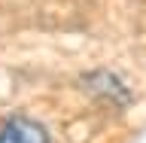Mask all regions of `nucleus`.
Listing matches in <instances>:
<instances>
[{"mask_svg": "<svg viewBox=\"0 0 146 143\" xmlns=\"http://www.w3.org/2000/svg\"><path fill=\"white\" fill-rule=\"evenodd\" d=\"M0 143H49V131L34 119L15 116L0 128Z\"/></svg>", "mask_w": 146, "mask_h": 143, "instance_id": "obj_1", "label": "nucleus"}]
</instances>
